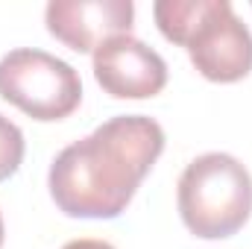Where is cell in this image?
<instances>
[{
	"label": "cell",
	"mask_w": 252,
	"mask_h": 249,
	"mask_svg": "<svg viewBox=\"0 0 252 249\" xmlns=\"http://www.w3.org/2000/svg\"><path fill=\"white\" fill-rule=\"evenodd\" d=\"M164 150V129L147 115H118L73 141L50 164V196L67 217L112 220Z\"/></svg>",
	"instance_id": "1"
},
{
	"label": "cell",
	"mask_w": 252,
	"mask_h": 249,
	"mask_svg": "<svg viewBox=\"0 0 252 249\" xmlns=\"http://www.w3.org/2000/svg\"><path fill=\"white\" fill-rule=\"evenodd\" d=\"M161 35L188 47L193 67L211 82H238L252 70V32L229 0H158Z\"/></svg>",
	"instance_id": "2"
},
{
	"label": "cell",
	"mask_w": 252,
	"mask_h": 249,
	"mask_svg": "<svg viewBox=\"0 0 252 249\" xmlns=\"http://www.w3.org/2000/svg\"><path fill=\"white\" fill-rule=\"evenodd\" d=\"M176 202L182 223L196 238H232L252 214V176L235 156L205 153L179 176Z\"/></svg>",
	"instance_id": "3"
},
{
	"label": "cell",
	"mask_w": 252,
	"mask_h": 249,
	"mask_svg": "<svg viewBox=\"0 0 252 249\" xmlns=\"http://www.w3.org/2000/svg\"><path fill=\"white\" fill-rule=\"evenodd\" d=\"M0 97L35 121H62L76 112L82 82L62 59L35 47H18L0 59Z\"/></svg>",
	"instance_id": "4"
},
{
	"label": "cell",
	"mask_w": 252,
	"mask_h": 249,
	"mask_svg": "<svg viewBox=\"0 0 252 249\" xmlns=\"http://www.w3.org/2000/svg\"><path fill=\"white\" fill-rule=\"evenodd\" d=\"M44 21L53 38L76 53H88L118 35H129L135 6L132 0H53Z\"/></svg>",
	"instance_id": "5"
},
{
	"label": "cell",
	"mask_w": 252,
	"mask_h": 249,
	"mask_svg": "<svg viewBox=\"0 0 252 249\" xmlns=\"http://www.w3.org/2000/svg\"><path fill=\"white\" fill-rule=\"evenodd\" d=\"M94 76L118 100H147L167 85V62L132 35H118L94 50Z\"/></svg>",
	"instance_id": "6"
},
{
	"label": "cell",
	"mask_w": 252,
	"mask_h": 249,
	"mask_svg": "<svg viewBox=\"0 0 252 249\" xmlns=\"http://www.w3.org/2000/svg\"><path fill=\"white\" fill-rule=\"evenodd\" d=\"M24 161V132L0 115V182L15 176Z\"/></svg>",
	"instance_id": "7"
},
{
	"label": "cell",
	"mask_w": 252,
	"mask_h": 249,
	"mask_svg": "<svg viewBox=\"0 0 252 249\" xmlns=\"http://www.w3.org/2000/svg\"><path fill=\"white\" fill-rule=\"evenodd\" d=\"M62 249H115L112 244H106V241H94V238H79V241H70V244H64Z\"/></svg>",
	"instance_id": "8"
},
{
	"label": "cell",
	"mask_w": 252,
	"mask_h": 249,
	"mask_svg": "<svg viewBox=\"0 0 252 249\" xmlns=\"http://www.w3.org/2000/svg\"><path fill=\"white\" fill-rule=\"evenodd\" d=\"M0 247H3V214H0Z\"/></svg>",
	"instance_id": "9"
}]
</instances>
